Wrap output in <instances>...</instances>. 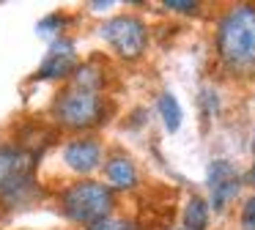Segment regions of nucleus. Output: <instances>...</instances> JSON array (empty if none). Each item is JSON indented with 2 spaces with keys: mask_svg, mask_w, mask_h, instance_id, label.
Returning a JSON list of instances; mask_svg holds the SVG:
<instances>
[{
  "mask_svg": "<svg viewBox=\"0 0 255 230\" xmlns=\"http://www.w3.org/2000/svg\"><path fill=\"white\" fill-rule=\"evenodd\" d=\"M61 159L74 175L80 178H91L96 170H102L105 164V145L99 142V137L94 134H74L63 142Z\"/></svg>",
  "mask_w": 255,
  "mask_h": 230,
  "instance_id": "6",
  "label": "nucleus"
},
{
  "mask_svg": "<svg viewBox=\"0 0 255 230\" xmlns=\"http://www.w3.org/2000/svg\"><path fill=\"white\" fill-rule=\"evenodd\" d=\"M39 195L36 153L25 145H0V203L6 208H22Z\"/></svg>",
  "mask_w": 255,
  "mask_h": 230,
  "instance_id": "3",
  "label": "nucleus"
},
{
  "mask_svg": "<svg viewBox=\"0 0 255 230\" xmlns=\"http://www.w3.org/2000/svg\"><path fill=\"white\" fill-rule=\"evenodd\" d=\"M206 184H209V197H211L209 208L225 211L228 203L236 200V195L242 192V173L228 159H214L206 170Z\"/></svg>",
  "mask_w": 255,
  "mask_h": 230,
  "instance_id": "7",
  "label": "nucleus"
},
{
  "mask_svg": "<svg viewBox=\"0 0 255 230\" xmlns=\"http://www.w3.org/2000/svg\"><path fill=\"white\" fill-rule=\"evenodd\" d=\"M50 118L58 129L74 131V134H91L107 120V102L102 93L66 85L52 99Z\"/></svg>",
  "mask_w": 255,
  "mask_h": 230,
  "instance_id": "4",
  "label": "nucleus"
},
{
  "mask_svg": "<svg viewBox=\"0 0 255 230\" xmlns=\"http://www.w3.org/2000/svg\"><path fill=\"white\" fill-rule=\"evenodd\" d=\"M253 151H255V134H253Z\"/></svg>",
  "mask_w": 255,
  "mask_h": 230,
  "instance_id": "19",
  "label": "nucleus"
},
{
  "mask_svg": "<svg viewBox=\"0 0 255 230\" xmlns=\"http://www.w3.org/2000/svg\"><path fill=\"white\" fill-rule=\"evenodd\" d=\"M162 5L176 14H198L200 11V3H192V0H165Z\"/></svg>",
  "mask_w": 255,
  "mask_h": 230,
  "instance_id": "15",
  "label": "nucleus"
},
{
  "mask_svg": "<svg viewBox=\"0 0 255 230\" xmlns=\"http://www.w3.org/2000/svg\"><path fill=\"white\" fill-rule=\"evenodd\" d=\"M250 181L255 184V162H253V167H250Z\"/></svg>",
  "mask_w": 255,
  "mask_h": 230,
  "instance_id": "17",
  "label": "nucleus"
},
{
  "mask_svg": "<svg viewBox=\"0 0 255 230\" xmlns=\"http://www.w3.org/2000/svg\"><path fill=\"white\" fill-rule=\"evenodd\" d=\"M214 44L233 77H255V3L231 5L217 22Z\"/></svg>",
  "mask_w": 255,
  "mask_h": 230,
  "instance_id": "1",
  "label": "nucleus"
},
{
  "mask_svg": "<svg viewBox=\"0 0 255 230\" xmlns=\"http://www.w3.org/2000/svg\"><path fill=\"white\" fill-rule=\"evenodd\" d=\"M200 107H203L206 115H214L217 110H220V96H217V91L203 88V91H200Z\"/></svg>",
  "mask_w": 255,
  "mask_h": 230,
  "instance_id": "16",
  "label": "nucleus"
},
{
  "mask_svg": "<svg viewBox=\"0 0 255 230\" xmlns=\"http://www.w3.org/2000/svg\"><path fill=\"white\" fill-rule=\"evenodd\" d=\"M85 230H143V228L134 219H127V217H107V219H102V222L91 225Z\"/></svg>",
  "mask_w": 255,
  "mask_h": 230,
  "instance_id": "13",
  "label": "nucleus"
},
{
  "mask_svg": "<svg viewBox=\"0 0 255 230\" xmlns=\"http://www.w3.org/2000/svg\"><path fill=\"white\" fill-rule=\"evenodd\" d=\"M63 27H66V16L63 14H47L39 19V25H36V30H39L41 38H50V41H55V38L63 36Z\"/></svg>",
  "mask_w": 255,
  "mask_h": 230,
  "instance_id": "12",
  "label": "nucleus"
},
{
  "mask_svg": "<svg viewBox=\"0 0 255 230\" xmlns=\"http://www.w3.org/2000/svg\"><path fill=\"white\" fill-rule=\"evenodd\" d=\"M156 113H159L162 123H165V129L170 131V134H176V131L181 129V123H184V110H181L178 99L173 96L170 91L159 93V99H156Z\"/></svg>",
  "mask_w": 255,
  "mask_h": 230,
  "instance_id": "10",
  "label": "nucleus"
},
{
  "mask_svg": "<svg viewBox=\"0 0 255 230\" xmlns=\"http://www.w3.org/2000/svg\"><path fill=\"white\" fill-rule=\"evenodd\" d=\"M184 228L187 230H206L209 228V203L203 197H189L184 206Z\"/></svg>",
  "mask_w": 255,
  "mask_h": 230,
  "instance_id": "11",
  "label": "nucleus"
},
{
  "mask_svg": "<svg viewBox=\"0 0 255 230\" xmlns=\"http://www.w3.org/2000/svg\"><path fill=\"white\" fill-rule=\"evenodd\" d=\"M99 36L121 60H137L148 49V27L134 14H118L99 25Z\"/></svg>",
  "mask_w": 255,
  "mask_h": 230,
  "instance_id": "5",
  "label": "nucleus"
},
{
  "mask_svg": "<svg viewBox=\"0 0 255 230\" xmlns=\"http://www.w3.org/2000/svg\"><path fill=\"white\" fill-rule=\"evenodd\" d=\"M167 230H187V228H167Z\"/></svg>",
  "mask_w": 255,
  "mask_h": 230,
  "instance_id": "18",
  "label": "nucleus"
},
{
  "mask_svg": "<svg viewBox=\"0 0 255 230\" xmlns=\"http://www.w3.org/2000/svg\"><path fill=\"white\" fill-rule=\"evenodd\" d=\"M239 222H242V230H255V195L244 200L242 214H239Z\"/></svg>",
  "mask_w": 255,
  "mask_h": 230,
  "instance_id": "14",
  "label": "nucleus"
},
{
  "mask_svg": "<svg viewBox=\"0 0 255 230\" xmlns=\"http://www.w3.org/2000/svg\"><path fill=\"white\" fill-rule=\"evenodd\" d=\"M77 69V47L72 38L61 36L55 41H50L44 60L39 63L33 80L36 82H58V80H69Z\"/></svg>",
  "mask_w": 255,
  "mask_h": 230,
  "instance_id": "8",
  "label": "nucleus"
},
{
  "mask_svg": "<svg viewBox=\"0 0 255 230\" xmlns=\"http://www.w3.org/2000/svg\"><path fill=\"white\" fill-rule=\"evenodd\" d=\"M102 173H105L107 186H110L113 192H129V189H134L137 181H140L137 167H134V162L127 153H113V156H107L105 164H102Z\"/></svg>",
  "mask_w": 255,
  "mask_h": 230,
  "instance_id": "9",
  "label": "nucleus"
},
{
  "mask_svg": "<svg viewBox=\"0 0 255 230\" xmlns=\"http://www.w3.org/2000/svg\"><path fill=\"white\" fill-rule=\"evenodd\" d=\"M113 208H116V192L96 178H77L58 195V211L77 228H91L113 217Z\"/></svg>",
  "mask_w": 255,
  "mask_h": 230,
  "instance_id": "2",
  "label": "nucleus"
}]
</instances>
